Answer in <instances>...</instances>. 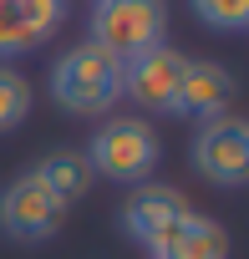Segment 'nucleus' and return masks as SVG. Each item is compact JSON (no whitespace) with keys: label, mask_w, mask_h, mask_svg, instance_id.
Instances as JSON below:
<instances>
[{"label":"nucleus","mask_w":249,"mask_h":259,"mask_svg":"<svg viewBox=\"0 0 249 259\" xmlns=\"http://www.w3.org/2000/svg\"><path fill=\"white\" fill-rule=\"evenodd\" d=\"M61 219H66V208H61L31 173H21L16 183L0 188V234L16 239V244H41V239H51V234L61 229Z\"/></svg>","instance_id":"39448f33"},{"label":"nucleus","mask_w":249,"mask_h":259,"mask_svg":"<svg viewBox=\"0 0 249 259\" xmlns=\"http://www.w3.org/2000/svg\"><path fill=\"white\" fill-rule=\"evenodd\" d=\"M193 168H198V178H209L219 188H239L249 178V122L234 112L203 122L193 138Z\"/></svg>","instance_id":"20e7f679"},{"label":"nucleus","mask_w":249,"mask_h":259,"mask_svg":"<svg viewBox=\"0 0 249 259\" xmlns=\"http://www.w3.org/2000/svg\"><path fill=\"white\" fill-rule=\"evenodd\" d=\"M163 36H168V6L163 0H92L87 41L102 46L107 56L128 61L138 51L163 46Z\"/></svg>","instance_id":"7ed1b4c3"},{"label":"nucleus","mask_w":249,"mask_h":259,"mask_svg":"<svg viewBox=\"0 0 249 259\" xmlns=\"http://www.w3.org/2000/svg\"><path fill=\"white\" fill-rule=\"evenodd\" d=\"M51 97L71 117H107L122 102V61L107 56L102 46L81 41L51 66Z\"/></svg>","instance_id":"f257e3e1"},{"label":"nucleus","mask_w":249,"mask_h":259,"mask_svg":"<svg viewBox=\"0 0 249 259\" xmlns=\"http://www.w3.org/2000/svg\"><path fill=\"white\" fill-rule=\"evenodd\" d=\"M183 66H188V56L173 51L168 41L153 46V51H138V56L122 61V97H133L143 112H173Z\"/></svg>","instance_id":"423d86ee"},{"label":"nucleus","mask_w":249,"mask_h":259,"mask_svg":"<svg viewBox=\"0 0 249 259\" xmlns=\"http://www.w3.org/2000/svg\"><path fill=\"white\" fill-rule=\"evenodd\" d=\"M31 178L61 203V208H71L81 193H87V183H92V168H87V158L81 153H46L36 168H31Z\"/></svg>","instance_id":"9b49d317"},{"label":"nucleus","mask_w":249,"mask_h":259,"mask_svg":"<svg viewBox=\"0 0 249 259\" xmlns=\"http://www.w3.org/2000/svg\"><path fill=\"white\" fill-rule=\"evenodd\" d=\"M188 208V198L178 193V188H168V183H138L133 188V198L122 203V213H117V224H122V234H128L133 244H153L178 213Z\"/></svg>","instance_id":"9d476101"},{"label":"nucleus","mask_w":249,"mask_h":259,"mask_svg":"<svg viewBox=\"0 0 249 259\" xmlns=\"http://www.w3.org/2000/svg\"><path fill=\"white\" fill-rule=\"evenodd\" d=\"M66 16L71 0H0V56H26L46 46Z\"/></svg>","instance_id":"0eeeda50"},{"label":"nucleus","mask_w":249,"mask_h":259,"mask_svg":"<svg viewBox=\"0 0 249 259\" xmlns=\"http://www.w3.org/2000/svg\"><path fill=\"white\" fill-rule=\"evenodd\" d=\"M193 16L209 26V31H224V36H239L249 26V0H188Z\"/></svg>","instance_id":"ddd939ff"},{"label":"nucleus","mask_w":249,"mask_h":259,"mask_svg":"<svg viewBox=\"0 0 249 259\" xmlns=\"http://www.w3.org/2000/svg\"><path fill=\"white\" fill-rule=\"evenodd\" d=\"M153 259H229V234L219 219L198 213V208H183L153 244H148Z\"/></svg>","instance_id":"1a4fd4ad"},{"label":"nucleus","mask_w":249,"mask_h":259,"mask_svg":"<svg viewBox=\"0 0 249 259\" xmlns=\"http://www.w3.org/2000/svg\"><path fill=\"white\" fill-rule=\"evenodd\" d=\"M31 102H36L31 81H26L16 66H0V133L21 127V122L31 117Z\"/></svg>","instance_id":"f8f14e48"},{"label":"nucleus","mask_w":249,"mask_h":259,"mask_svg":"<svg viewBox=\"0 0 249 259\" xmlns=\"http://www.w3.org/2000/svg\"><path fill=\"white\" fill-rule=\"evenodd\" d=\"M234 92H239V81H234L229 66H219V61H193V56H188L168 117H188V122L203 127V122H214V117H224V112L234 107Z\"/></svg>","instance_id":"6e6552de"},{"label":"nucleus","mask_w":249,"mask_h":259,"mask_svg":"<svg viewBox=\"0 0 249 259\" xmlns=\"http://www.w3.org/2000/svg\"><path fill=\"white\" fill-rule=\"evenodd\" d=\"M158 133H153V122H143V117H107L97 133H92V143H87V168L97 173V178H112V183H128V188H138V183H148L153 178V168H158Z\"/></svg>","instance_id":"f03ea898"}]
</instances>
